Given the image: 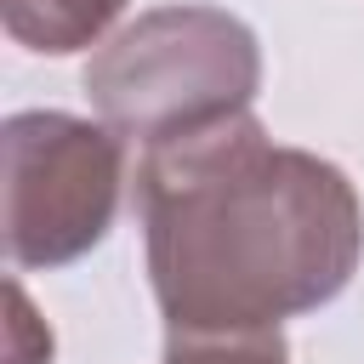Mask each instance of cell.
<instances>
[{"mask_svg": "<svg viewBox=\"0 0 364 364\" xmlns=\"http://www.w3.org/2000/svg\"><path fill=\"white\" fill-rule=\"evenodd\" d=\"M165 364H290L279 330H165Z\"/></svg>", "mask_w": 364, "mask_h": 364, "instance_id": "5b68a950", "label": "cell"}, {"mask_svg": "<svg viewBox=\"0 0 364 364\" xmlns=\"http://www.w3.org/2000/svg\"><path fill=\"white\" fill-rule=\"evenodd\" d=\"M6 301H11V318H6V364H51V330L46 318L34 313L28 290L11 279L6 284Z\"/></svg>", "mask_w": 364, "mask_h": 364, "instance_id": "8992f818", "label": "cell"}, {"mask_svg": "<svg viewBox=\"0 0 364 364\" xmlns=\"http://www.w3.org/2000/svg\"><path fill=\"white\" fill-rule=\"evenodd\" d=\"M136 216L165 330H279L336 301L364 256L347 171L256 114L142 148Z\"/></svg>", "mask_w": 364, "mask_h": 364, "instance_id": "6da1fadb", "label": "cell"}, {"mask_svg": "<svg viewBox=\"0 0 364 364\" xmlns=\"http://www.w3.org/2000/svg\"><path fill=\"white\" fill-rule=\"evenodd\" d=\"M6 142V262L68 267L114 228L125 188V142L63 108H23Z\"/></svg>", "mask_w": 364, "mask_h": 364, "instance_id": "3957f363", "label": "cell"}, {"mask_svg": "<svg viewBox=\"0 0 364 364\" xmlns=\"http://www.w3.org/2000/svg\"><path fill=\"white\" fill-rule=\"evenodd\" d=\"M125 6L131 0H0V23L17 46L40 57H68L97 46Z\"/></svg>", "mask_w": 364, "mask_h": 364, "instance_id": "277c9868", "label": "cell"}, {"mask_svg": "<svg viewBox=\"0 0 364 364\" xmlns=\"http://www.w3.org/2000/svg\"><path fill=\"white\" fill-rule=\"evenodd\" d=\"M85 91L119 142L154 148L250 114L262 46L250 23L222 6H154L85 63Z\"/></svg>", "mask_w": 364, "mask_h": 364, "instance_id": "7a4b0ae2", "label": "cell"}]
</instances>
